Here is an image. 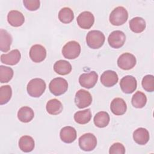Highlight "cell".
Returning <instances> with one entry per match:
<instances>
[{
  "instance_id": "obj_1",
  "label": "cell",
  "mask_w": 154,
  "mask_h": 154,
  "mask_svg": "<svg viewBox=\"0 0 154 154\" xmlns=\"http://www.w3.org/2000/svg\"><path fill=\"white\" fill-rule=\"evenodd\" d=\"M46 85L45 81L41 78H34L29 81L27 85V92L33 97H39L46 90Z\"/></svg>"
},
{
  "instance_id": "obj_20",
  "label": "cell",
  "mask_w": 154,
  "mask_h": 154,
  "mask_svg": "<svg viewBox=\"0 0 154 154\" xmlns=\"http://www.w3.org/2000/svg\"><path fill=\"white\" fill-rule=\"evenodd\" d=\"M12 37L6 30L0 29V50L3 52L8 51L12 43Z\"/></svg>"
},
{
  "instance_id": "obj_31",
  "label": "cell",
  "mask_w": 154,
  "mask_h": 154,
  "mask_svg": "<svg viewBox=\"0 0 154 154\" xmlns=\"http://www.w3.org/2000/svg\"><path fill=\"white\" fill-rule=\"evenodd\" d=\"M12 96V90L10 85L1 86L0 88V105H4L10 101Z\"/></svg>"
},
{
  "instance_id": "obj_12",
  "label": "cell",
  "mask_w": 154,
  "mask_h": 154,
  "mask_svg": "<svg viewBox=\"0 0 154 154\" xmlns=\"http://www.w3.org/2000/svg\"><path fill=\"white\" fill-rule=\"evenodd\" d=\"M78 25L82 29H90L94 24V17L90 11H83L79 14L76 19Z\"/></svg>"
},
{
  "instance_id": "obj_14",
  "label": "cell",
  "mask_w": 154,
  "mask_h": 154,
  "mask_svg": "<svg viewBox=\"0 0 154 154\" xmlns=\"http://www.w3.org/2000/svg\"><path fill=\"white\" fill-rule=\"evenodd\" d=\"M21 58V54L18 49H14L7 54H3L1 55V63L14 66L17 64Z\"/></svg>"
},
{
  "instance_id": "obj_29",
  "label": "cell",
  "mask_w": 154,
  "mask_h": 154,
  "mask_svg": "<svg viewBox=\"0 0 154 154\" xmlns=\"http://www.w3.org/2000/svg\"><path fill=\"white\" fill-rule=\"evenodd\" d=\"M58 19L63 23H69L74 19V14L70 8L64 7L58 13Z\"/></svg>"
},
{
  "instance_id": "obj_30",
  "label": "cell",
  "mask_w": 154,
  "mask_h": 154,
  "mask_svg": "<svg viewBox=\"0 0 154 154\" xmlns=\"http://www.w3.org/2000/svg\"><path fill=\"white\" fill-rule=\"evenodd\" d=\"M13 70L9 67L0 66V82L1 83L8 82L13 78Z\"/></svg>"
},
{
  "instance_id": "obj_7",
  "label": "cell",
  "mask_w": 154,
  "mask_h": 154,
  "mask_svg": "<svg viewBox=\"0 0 154 154\" xmlns=\"http://www.w3.org/2000/svg\"><path fill=\"white\" fill-rule=\"evenodd\" d=\"M75 102L78 108L82 109L90 106L92 102V96L87 90H79L75 94Z\"/></svg>"
},
{
  "instance_id": "obj_19",
  "label": "cell",
  "mask_w": 154,
  "mask_h": 154,
  "mask_svg": "<svg viewBox=\"0 0 154 154\" xmlns=\"http://www.w3.org/2000/svg\"><path fill=\"white\" fill-rule=\"evenodd\" d=\"M149 131L144 128H139L135 130L133 133L134 141L140 145L146 144L149 141Z\"/></svg>"
},
{
  "instance_id": "obj_11",
  "label": "cell",
  "mask_w": 154,
  "mask_h": 154,
  "mask_svg": "<svg viewBox=\"0 0 154 154\" xmlns=\"http://www.w3.org/2000/svg\"><path fill=\"white\" fill-rule=\"evenodd\" d=\"M120 86L123 93L131 94L136 90L137 82L135 77L131 75H127L121 79Z\"/></svg>"
},
{
  "instance_id": "obj_23",
  "label": "cell",
  "mask_w": 154,
  "mask_h": 154,
  "mask_svg": "<svg viewBox=\"0 0 154 154\" xmlns=\"http://www.w3.org/2000/svg\"><path fill=\"white\" fill-rule=\"evenodd\" d=\"M46 111L51 115H58L63 111V105L61 102L57 99L49 100L46 103Z\"/></svg>"
},
{
  "instance_id": "obj_34",
  "label": "cell",
  "mask_w": 154,
  "mask_h": 154,
  "mask_svg": "<svg viewBox=\"0 0 154 154\" xmlns=\"http://www.w3.org/2000/svg\"><path fill=\"white\" fill-rule=\"evenodd\" d=\"M109 153L110 154H124L125 153V148L122 143H116L110 147Z\"/></svg>"
},
{
  "instance_id": "obj_18",
  "label": "cell",
  "mask_w": 154,
  "mask_h": 154,
  "mask_svg": "<svg viewBox=\"0 0 154 154\" xmlns=\"http://www.w3.org/2000/svg\"><path fill=\"white\" fill-rule=\"evenodd\" d=\"M60 137L64 143H72L76 138V131L73 127L65 126L61 129Z\"/></svg>"
},
{
  "instance_id": "obj_16",
  "label": "cell",
  "mask_w": 154,
  "mask_h": 154,
  "mask_svg": "<svg viewBox=\"0 0 154 154\" xmlns=\"http://www.w3.org/2000/svg\"><path fill=\"white\" fill-rule=\"evenodd\" d=\"M110 109L111 112L116 116H122L126 112L127 105L123 99L116 97L111 101Z\"/></svg>"
},
{
  "instance_id": "obj_33",
  "label": "cell",
  "mask_w": 154,
  "mask_h": 154,
  "mask_svg": "<svg viewBox=\"0 0 154 154\" xmlns=\"http://www.w3.org/2000/svg\"><path fill=\"white\" fill-rule=\"evenodd\" d=\"M24 6L29 11H35L39 8L40 2L39 0H24Z\"/></svg>"
},
{
  "instance_id": "obj_2",
  "label": "cell",
  "mask_w": 154,
  "mask_h": 154,
  "mask_svg": "<svg viewBox=\"0 0 154 154\" xmlns=\"http://www.w3.org/2000/svg\"><path fill=\"white\" fill-rule=\"evenodd\" d=\"M105 37L103 33L99 30L90 31L86 36L87 44L91 49L101 48L105 42Z\"/></svg>"
},
{
  "instance_id": "obj_25",
  "label": "cell",
  "mask_w": 154,
  "mask_h": 154,
  "mask_svg": "<svg viewBox=\"0 0 154 154\" xmlns=\"http://www.w3.org/2000/svg\"><path fill=\"white\" fill-rule=\"evenodd\" d=\"M146 26L144 19L140 17H135L129 21V27L132 31L135 33L143 32Z\"/></svg>"
},
{
  "instance_id": "obj_21",
  "label": "cell",
  "mask_w": 154,
  "mask_h": 154,
  "mask_svg": "<svg viewBox=\"0 0 154 154\" xmlns=\"http://www.w3.org/2000/svg\"><path fill=\"white\" fill-rule=\"evenodd\" d=\"M54 70L57 73L60 75H66L71 72L72 66L69 61L60 60L55 63L54 65Z\"/></svg>"
},
{
  "instance_id": "obj_6",
  "label": "cell",
  "mask_w": 154,
  "mask_h": 154,
  "mask_svg": "<svg viewBox=\"0 0 154 154\" xmlns=\"http://www.w3.org/2000/svg\"><path fill=\"white\" fill-rule=\"evenodd\" d=\"M79 146L84 151H91L97 146L96 137L91 133L84 134L79 138Z\"/></svg>"
},
{
  "instance_id": "obj_3",
  "label": "cell",
  "mask_w": 154,
  "mask_h": 154,
  "mask_svg": "<svg viewBox=\"0 0 154 154\" xmlns=\"http://www.w3.org/2000/svg\"><path fill=\"white\" fill-rule=\"evenodd\" d=\"M128 13L126 9L122 6L115 8L110 13L109 20L112 25L120 26L128 20Z\"/></svg>"
},
{
  "instance_id": "obj_13",
  "label": "cell",
  "mask_w": 154,
  "mask_h": 154,
  "mask_svg": "<svg viewBox=\"0 0 154 154\" xmlns=\"http://www.w3.org/2000/svg\"><path fill=\"white\" fill-rule=\"evenodd\" d=\"M29 57L34 63L43 61L46 57V50L41 45H34L29 50Z\"/></svg>"
},
{
  "instance_id": "obj_15",
  "label": "cell",
  "mask_w": 154,
  "mask_h": 154,
  "mask_svg": "<svg viewBox=\"0 0 154 154\" xmlns=\"http://www.w3.org/2000/svg\"><path fill=\"white\" fill-rule=\"evenodd\" d=\"M119 77L117 73L113 70H108L103 72L100 76L101 83L106 87H111L117 84Z\"/></svg>"
},
{
  "instance_id": "obj_9",
  "label": "cell",
  "mask_w": 154,
  "mask_h": 154,
  "mask_svg": "<svg viewBox=\"0 0 154 154\" xmlns=\"http://www.w3.org/2000/svg\"><path fill=\"white\" fill-rule=\"evenodd\" d=\"M126 41L125 34L120 30L112 31L108 36V42L109 46L114 49L122 47Z\"/></svg>"
},
{
  "instance_id": "obj_22",
  "label": "cell",
  "mask_w": 154,
  "mask_h": 154,
  "mask_svg": "<svg viewBox=\"0 0 154 154\" xmlns=\"http://www.w3.org/2000/svg\"><path fill=\"white\" fill-rule=\"evenodd\" d=\"M34 140L31 136L23 135L19 139V147L22 152H30L34 149Z\"/></svg>"
},
{
  "instance_id": "obj_27",
  "label": "cell",
  "mask_w": 154,
  "mask_h": 154,
  "mask_svg": "<svg viewBox=\"0 0 154 154\" xmlns=\"http://www.w3.org/2000/svg\"><path fill=\"white\" fill-rule=\"evenodd\" d=\"M109 116L107 112L100 111L97 112L94 117V125L100 128L106 127L109 122Z\"/></svg>"
},
{
  "instance_id": "obj_24",
  "label": "cell",
  "mask_w": 154,
  "mask_h": 154,
  "mask_svg": "<svg viewBox=\"0 0 154 154\" xmlns=\"http://www.w3.org/2000/svg\"><path fill=\"white\" fill-rule=\"evenodd\" d=\"M34 116V111L29 106H23L17 112L18 119L23 123H28L32 120Z\"/></svg>"
},
{
  "instance_id": "obj_10",
  "label": "cell",
  "mask_w": 154,
  "mask_h": 154,
  "mask_svg": "<svg viewBox=\"0 0 154 154\" xmlns=\"http://www.w3.org/2000/svg\"><path fill=\"white\" fill-rule=\"evenodd\" d=\"M97 79V73L94 71H91L81 75L79 78V82L84 88H91L96 85Z\"/></svg>"
},
{
  "instance_id": "obj_32",
  "label": "cell",
  "mask_w": 154,
  "mask_h": 154,
  "mask_svg": "<svg viewBox=\"0 0 154 154\" xmlns=\"http://www.w3.org/2000/svg\"><path fill=\"white\" fill-rule=\"evenodd\" d=\"M143 88L148 92L154 91V77L152 75H147L143 77L141 82Z\"/></svg>"
},
{
  "instance_id": "obj_5",
  "label": "cell",
  "mask_w": 154,
  "mask_h": 154,
  "mask_svg": "<svg viewBox=\"0 0 154 154\" xmlns=\"http://www.w3.org/2000/svg\"><path fill=\"white\" fill-rule=\"evenodd\" d=\"M81 53V46L76 41L67 42L62 49V54L64 58L69 60L76 58Z\"/></svg>"
},
{
  "instance_id": "obj_26",
  "label": "cell",
  "mask_w": 154,
  "mask_h": 154,
  "mask_svg": "<svg viewBox=\"0 0 154 154\" xmlns=\"http://www.w3.org/2000/svg\"><path fill=\"white\" fill-rule=\"evenodd\" d=\"M91 119V112L90 109L78 111L74 114L75 121L80 125L88 123Z\"/></svg>"
},
{
  "instance_id": "obj_4",
  "label": "cell",
  "mask_w": 154,
  "mask_h": 154,
  "mask_svg": "<svg viewBox=\"0 0 154 154\" xmlns=\"http://www.w3.org/2000/svg\"><path fill=\"white\" fill-rule=\"evenodd\" d=\"M49 88L51 93L54 95L60 96L67 91L68 83L67 81L63 78H55L50 82Z\"/></svg>"
},
{
  "instance_id": "obj_8",
  "label": "cell",
  "mask_w": 154,
  "mask_h": 154,
  "mask_svg": "<svg viewBox=\"0 0 154 154\" xmlns=\"http://www.w3.org/2000/svg\"><path fill=\"white\" fill-rule=\"evenodd\" d=\"M137 60L135 57L128 52L122 54L117 60L118 66L125 70L132 69L136 64Z\"/></svg>"
},
{
  "instance_id": "obj_17",
  "label": "cell",
  "mask_w": 154,
  "mask_h": 154,
  "mask_svg": "<svg viewBox=\"0 0 154 154\" xmlns=\"http://www.w3.org/2000/svg\"><path fill=\"white\" fill-rule=\"evenodd\" d=\"M7 20L10 25L19 27L23 24L25 17L21 12L17 10H11L8 13Z\"/></svg>"
},
{
  "instance_id": "obj_28",
  "label": "cell",
  "mask_w": 154,
  "mask_h": 154,
  "mask_svg": "<svg viewBox=\"0 0 154 154\" xmlns=\"http://www.w3.org/2000/svg\"><path fill=\"white\" fill-rule=\"evenodd\" d=\"M131 102L135 108H142L146 105L147 103V97L144 93L138 91L133 95Z\"/></svg>"
}]
</instances>
